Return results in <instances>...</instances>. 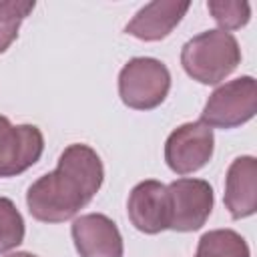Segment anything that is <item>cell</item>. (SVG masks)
I'll return each instance as SVG.
<instances>
[{
	"label": "cell",
	"instance_id": "obj_1",
	"mask_svg": "<svg viewBox=\"0 0 257 257\" xmlns=\"http://www.w3.org/2000/svg\"><path fill=\"white\" fill-rule=\"evenodd\" d=\"M102 163L86 145H70L62 151L58 167L30 185L26 205L34 219L62 223L74 217L102 185Z\"/></svg>",
	"mask_w": 257,
	"mask_h": 257
},
{
	"label": "cell",
	"instance_id": "obj_2",
	"mask_svg": "<svg viewBox=\"0 0 257 257\" xmlns=\"http://www.w3.org/2000/svg\"><path fill=\"white\" fill-rule=\"evenodd\" d=\"M241 60L237 38L225 30H207L191 38L181 50L185 72L203 82L217 84L229 76Z\"/></svg>",
	"mask_w": 257,
	"mask_h": 257
},
{
	"label": "cell",
	"instance_id": "obj_3",
	"mask_svg": "<svg viewBox=\"0 0 257 257\" xmlns=\"http://www.w3.org/2000/svg\"><path fill=\"white\" fill-rule=\"evenodd\" d=\"M169 88V68L157 58H133L118 74V94L126 106L137 110H151L159 106L165 100Z\"/></svg>",
	"mask_w": 257,
	"mask_h": 257
},
{
	"label": "cell",
	"instance_id": "obj_4",
	"mask_svg": "<svg viewBox=\"0 0 257 257\" xmlns=\"http://www.w3.org/2000/svg\"><path fill=\"white\" fill-rule=\"evenodd\" d=\"M257 104V88L251 76L235 78L219 86L207 100L201 122L207 126L233 128L253 118Z\"/></svg>",
	"mask_w": 257,
	"mask_h": 257
},
{
	"label": "cell",
	"instance_id": "obj_5",
	"mask_svg": "<svg viewBox=\"0 0 257 257\" xmlns=\"http://www.w3.org/2000/svg\"><path fill=\"white\" fill-rule=\"evenodd\" d=\"M171 223L175 231H197L213 209V189L203 179H177L167 187Z\"/></svg>",
	"mask_w": 257,
	"mask_h": 257
},
{
	"label": "cell",
	"instance_id": "obj_6",
	"mask_svg": "<svg viewBox=\"0 0 257 257\" xmlns=\"http://www.w3.org/2000/svg\"><path fill=\"white\" fill-rule=\"evenodd\" d=\"M213 131L205 122H187L175 128L165 143V161L171 171L187 175L205 167L213 155Z\"/></svg>",
	"mask_w": 257,
	"mask_h": 257
},
{
	"label": "cell",
	"instance_id": "obj_7",
	"mask_svg": "<svg viewBox=\"0 0 257 257\" xmlns=\"http://www.w3.org/2000/svg\"><path fill=\"white\" fill-rule=\"evenodd\" d=\"M44 151V137L34 124H12L0 114V177H14L32 167Z\"/></svg>",
	"mask_w": 257,
	"mask_h": 257
},
{
	"label": "cell",
	"instance_id": "obj_8",
	"mask_svg": "<svg viewBox=\"0 0 257 257\" xmlns=\"http://www.w3.org/2000/svg\"><path fill=\"white\" fill-rule=\"evenodd\" d=\"M126 211L131 223L143 233L155 235L169 229L171 207H169L167 187L153 179L139 183L131 191Z\"/></svg>",
	"mask_w": 257,
	"mask_h": 257
},
{
	"label": "cell",
	"instance_id": "obj_9",
	"mask_svg": "<svg viewBox=\"0 0 257 257\" xmlns=\"http://www.w3.org/2000/svg\"><path fill=\"white\" fill-rule=\"evenodd\" d=\"M72 239L80 257H122V237L106 215L88 213L74 219Z\"/></svg>",
	"mask_w": 257,
	"mask_h": 257
},
{
	"label": "cell",
	"instance_id": "obj_10",
	"mask_svg": "<svg viewBox=\"0 0 257 257\" xmlns=\"http://www.w3.org/2000/svg\"><path fill=\"white\" fill-rule=\"evenodd\" d=\"M225 205L233 219H243L257 209V161L239 157L231 163L225 179Z\"/></svg>",
	"mask_w": 257,
	"mask_h": 257
},
{
	"label": "cell",
	"instance_id": "obj_11",
	"mask_svg": "<svg viewBox=\"0 0 257 257\" xmlns=\"http://www.w3.org/2000/svg\"><path fill=\"white\" fill-rule=\"evenodd\" d=\"M189 2L159 0L141 8L135 18L124 26V32L141 40H161L165 38L185 16Z\"/></svg>",
	"mask_w": 257,
	"mask_h": 257
},
{
	"label": "cell",
	"instance_id": "obj_12",
	"mask_svg": "<svg viewBox=\"0 0 257 257\" xmlns=\"http://www.w3.org/2000/svg\"><path fill=\"white\" fill-rule=\"evenodd\" d=\"M195 257H249L245 239L231 229H215L199 239Z\"/></svg>",
	"mask_w": 257,
	"mask_h": 257
},
{
	"label": "cell",
	"instance_id": "obj_13",
	"mask_svg": "<svg viewBox=\"0 0 257 257\" xmlns=\"http://www.w3.org/2000/svg\"><path fill=\"white\" fill-rule=\"evenodd\" d=\"M34 10V2L4 0L0 2V52H4L18 36L20 22Z\"/></svg>",
	"mask_w": 257,
	"mask_h": 257
},
{
	"label": "cell",
	"instance_id": "obj_14",
	"mask_svg": "<svg viewBox=\"0 0 257 257\" xmlns=\"http://www.w3.org/2000/svg\"><path fill=\"white\" fill-rule=\"evenodd\" d=\"M24 239V221L14 203L0 197V253L14 249Z\"/></svg>",
	"mask_w": 257,
	"mask_h": 257
},
{
	"label": "cell",
	"instance_id": "obj_15",
	"mask_svg": "<svg viewBox=\"0 0 257 257\" xmlns=\"http://www.w3.org/2000/svg\"><path fill=\"white\" fill-rule=\"evenodd\" d=\"M209 12L213 14L215 22L221 26V30H235L247 24L251 16V6L247 2H235V0H213L207 2Z\"/></svg>",
	"mask_w": 257,
	"mask_h": 257
},
{
	"label": "cell",
	"instance_id": "obj_16",
	"mask_svg": "<svg viewBox=\"0 0 257 257\" xmlns=\"http://www.w3.org/2000/svg\"><path fill=\"white\" fill-rule=\"evenodd\" d=\"M6 257H36V255H32V253H10V255H6Z\"/></svg>",
	"mask_w": 257,
	"mask_h": 257
}]
</instances>
